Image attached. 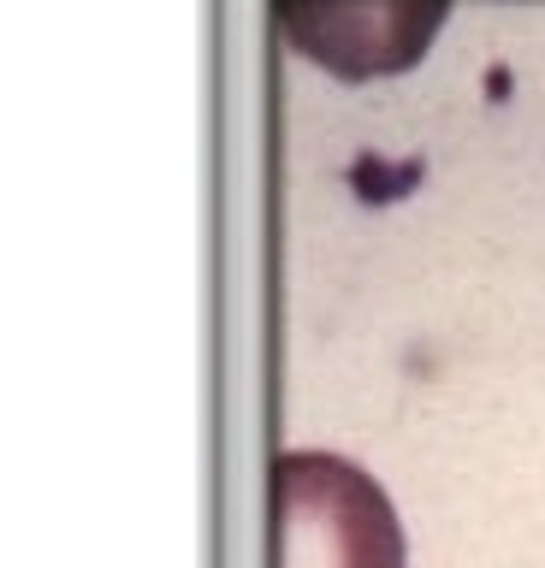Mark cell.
<instances>
[{
    "instance_id": "cell-2",
    "label": "cell",
    "mask_w": 545,
    "mask_h": 568,
    "mask_svg": "<svg viewBox=\"0 0 545 568\" xmlns=\"http://www.w3.org/2000/svg\"><path fill=\"white\" fill-rule=\"evenodd\" d=\"M451 0H273L285 42L332 78L410 71L445 24Z\"/></svg>"
},
{
    "instance_id": "cell-1",
    "label": "cell",
    "mask_w": 545,
    "mask_h": 568,
    "mask_svg": "<svg viewBox=\"0 0 545 568\" xmlns=\"http://www.w3.org/2000/svg\"><path fill=\"white\" fill-rule=\"evenodd\" d=\"M273 568H410L385 486L339 450H279Z\"/></svg>"
}]
</instances>
